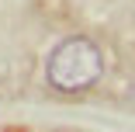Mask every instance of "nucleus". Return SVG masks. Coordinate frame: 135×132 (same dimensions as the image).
Listing matches in <instances>:
<instances>
[{
  "label": "nucleus",
  "instance_id": "nucleus-1",
  "mask_svg": "<svg viewBox=\"0 0 135 132\" xmlns=\"http://www.w3.org/2000/svg\"><path fill=\"white\" fill-rule=\"evenodd\" d=\"M100 73H104V56H100L97 42H90L83 35H73V38L59 42L45 63L49 84L62 94H80V90L94 87L100 80Z\"/></svg>",
  "mask_w": 135,
  "mask_h": 132
}]
</instances>
